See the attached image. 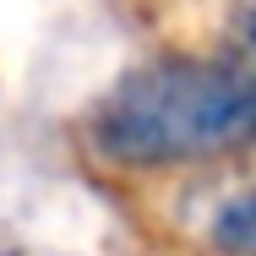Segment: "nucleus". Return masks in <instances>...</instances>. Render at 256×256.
Instances as JSON below:
<instances>
[{"instance_id":"nucleus-1","label":"nucleus","mask_w":256,"mask_h":256,"mask_svg":"<svg viewBox=\"0 0 256 256\" xmlns=\"http://www.w3.org/2000/svg\"><path fill=\"white\" fill-rule=\"evenodd\" d=\"M88 136L120 169L224 158L256 142V88L240 60L158 54L98 98Z\"/></svg>"},{"instance_id":"nucleus-2","label":"nucleus","mask_w":256,"mask_h":256,"mask_svg":"<svg viewBox=\"0 0 256 256\" xmlns=\"http://www.w3.org/2000/svg\"><path fill=\"white\" fill-rule=\"evenodd\" d=\"M212 251L224 256H256V186L229 196L212 218Z\"/></svg>"},{"instance_id":"nucleus-3","label":"nucleus","mask_w":256,"mask_h":256,"mask_svg":"<svg viewBox=\"0 0 256 256\" xmlns=\"http://www.w3.org/2000/svg\"><path fill=\"white\" fill-rule=\"evenodd\" d=\"M240 71L251 76V88H256V0H251V11L240 16Z\"/></svg>"},{"instance_id":"nucleus-4","label":"nucleus","mask_w":256,"mask_h":256,"mask_svg":"<svg viewBox=\"0 0 256 256\" xmlns=\"http://www.w3.org/2000/svg\"><path fill=\"white\" fill-rule=\"evenodd\" d=\"M11 256H16V251H11Z\"/></svg>"}]
</instances>
